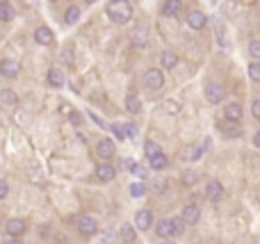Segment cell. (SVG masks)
<instances>
[{
	"label": "cell",
	"mask_w": 260,
	"mask_h": 244,
	"mask_svg": "<svg viewBox=\"0 0 260 244\" xmlns=\"http://www.w3.org/2000/svg\"><path fill=\"white\" fill-rule=\"evenodd\" d=\"M105 12H107V18L117 25H123L133 18V5L128 0H112Z\"/></svg>",
	"instance_id": "cell-1"
},
{
	"label": "cell",
	"mask_w": 260,
	"mask_h": 244,
	"mask_svg": "<svg viewBox=\"0 0 260 244\" xmlns=\"http://www.w3.org/2000/svg\"><path fill=\"white\" fill-rule=\"evenodd\" d=\"M185 230V224H183V219H160V222L156 224V233L162 240H171V237L180 235Z\"/></svg>",
	"instance_id": "cell-2"
},
{
	"label": "cell",
	"mask_w": 260,
	"mask_h": 244,
	"mask_svg": "<svg viewBox=\"0 0 260 244\" xmlns=\"http://www.w3.org/2000/svg\"><path fill=\"white\" fill-rule=\"evenodd\" d=\"M75 226H78V233L85 237H91V235H96V230H98V224L94 217H80L78 222H75Z\"/></svg>",
	"instance_id": "cell-3"
},
{
	"label": "cell",
	"mask_w": 260,
	"mask_h": 244,
	"mask_svg": "<svg viewBox=\"0 0 260 244\" xmlns=\"http://www.w3.org/2000/svg\"><path fill=\"white\" fill-rule=\"evenodd\" d=\"M0 73H2V78H16V75L21 73L18 59H14V57L2 59V62H0Z\"/></svg>",
	"instance_id": "cell-4"
},
{
	"label": "cell",
	"mask_w": 260,
	"mask_h": 244,
	"mask_svg": "<svg viewBox=\"0 0 260 244\" xmlns=\"http://www.w3.org/2000/svg\"><path fill=\"white\" fill-rule=\"evenodd\" d=\"M144 85L149 89H160L164 85V75L160 69H149L146 73H144Z\"/></svg>",
	"instance_id": "cell-5"
},
{
	"label": "cell",
	"mask_w": 260,
	"mask_h": 244,
	"mask_svg": "<svg viewBox=\"0 0 260 244\" xmlns=\"http://www.w3.org/2000/svg\"><path fill=\"white\" fill-rule=\"evenodd\" d=\"M224 96H226V89H224L222 85H208V87H206V101H208V103H212V105L222 103Z\"/></svg>",
	"instance_id": "cell-6"
},
{
	"label": "cell",
	"mask_w": 260,
	"mask_h": 244,
	"mask_svg": "<svg viewBox=\"0 0 260 244\" xmlns=\"http://www.w3.org/2000/svg\"><path fill=\"white\" fill-rule=\"evenodd\" d=\"M35 41L39 46H51L55 41V35H52V30L48 25H41V28L35 30Z\"/></svg>",
	"instance_id": "cell-7"
},
{
	"label": "cell",
	"mask_w": 260,
	"mask_h": 244,
	"mask_svg": "<svg viewBox=\"0 0 260 244\" xmlns=\"http://www.w3.org/2000/svg\"><path fill=\"white\" fill-rule=\"evenodd\" d=\"M199 219H201L199 206L190 203V206L183 208V224H187V226H194V224H199Z\"/></svg>",
	"instance_id": "cell-8"
},
{
	"label": "cell",
	"mask_w": 260,
	"mask_h": 244,
	"mask_svg": "<svg viewBox=\"0 0 260 244\" xmlns=\"http://www.w3.org/2000/svg\"><path fill=\"white\" fill-rule=\"evenodd\" d=\"M242 105L238 103H228L226 107H224V119L226 121H230V123H238V121H242Z\"/></svg>",
	"instance_id": "cell-9"
},
{
	"label": "cell",
	"mask_w": 260,
	"mask_h": 244,
	"mask_svg": "<svg viewBox=\"0 0 260 244\" xmlns=\"http://www.w3.org/2000/svg\"><path fill=\"white\" fill-rule=\"evenodd\" d=\"M206 199L212 201V203H219V201L224 199V187L219 185L217 180H212V183L206 185Z\"/></svg>",
	"instance_id": "cell-10"
},
{
	"label": "cell",
	"mask_w": 260,
	"mask_h": 244,
	"mask_svg": "<svg viewBox=\"0 0 260 244\" xmlns=\"http://www.w3.org/2000/svg\"><path fill=\"white\" fill-rule=\"evenodd\" d=\"M153 222H156V219H153V212H151V210H139L137 217H135V224H137L139 230H149L151 226H153Z\"/></svg>",
	"instance_id": "cell-11"
},
{
	"label": "cell",
	"mask_w": 260,
	"mask_h": 244,
	"mask_svg": "<svg viewBox=\"0 0 260 244\" xmlns=\"http://www.w3.org/2000/svg\"><path fill=\"white\" fill-rule=\"evenodd\" d=\"M114 176H117V169L112 167V164H98L96 167V178L101 180V183H110V180H114Z\"/></svg>",
	"instance_id": "cell-12"
},
{
	"label": "cell",
	"mask_w": 260,
	"mask_h": 244,
	"mask_svg": "<svg viewBox=\"0 0 260 244\" xmlns=\"http://www.w3.org/2000/svg\"><path fill=\"white\" fill-rule=\"evenodd\" d=\"M130 41H133L137 48H144V46L149 44V30L144 28V25L135 28V30H133V35H130Z\"/></svg>",
	"instance_id": "cell-13"
},
{
	"label": "cell",
	"mask_w": 260,
	"mask_h": 244,
	"mask_svg": "<svg viewBox=\"0 0 260 244\" xmlns=\"http://www.w3.org/2000/svg\"><path fill=\"white\" fill-rule=\"evenodd\" d=\"M96 153L101 157H105V160H110V157L114 156V141L107 139V137H105V139H98L96 141Z\"/></svg>",
	"instance_id": "cell-14"
},
{
	"label": "cell",
	"mask_w": 260,
	"mask_h": 244,
	"mask_svg": "<svg viewBox=\"0 0 260 244\" xmlns=\"http://www.w3.org/2000/svg\"><path fill=\"white\" fill-rule=\"evenodd\" d=\"M206 23H208V18H206L203 12H190V14H187V25L192 30H203Z\"/></svg>",
	"instance_id": "cell-15"
},
{
	"label": "cell",
	"mask_w": 260,
	"mask_h": 244,
	"mask_svg": "<svg viewBox=\"0 0 260 244\" xmlns=\"http://www.w3.org/2000/svg\"><path fill=\"white\" fill-rule=\"evenodd\" d=\"M183 12V0H164L162 5V14L173 18V16H178Z\"/></svg>",
	"instance_id": "cell-16"
},
{
	"label": "cell",
	"mask_w": 260,
	"mask_h": 244,
	"mask_svg": "<svg viewBox=\"0 0 260 244\" xmlns=\"http://www.w3.org/2000/svg\"><path fill=\"white\" fill-rule=\"evenodd\" d=\"M25 222L23 219H9L7 224H5V230H7V235H12V237H18V235H23L25 233Z\"/></svg>",
	"instance_id": "cell-17"
},
{
	"label": "cell",
	"mask_w": 260,
	"mask_h": 244,
	"mask_svg": "<svg viewBox=\"0 0 260 244\" xmlns=\"http://www.w3.org/2000/svg\"><path fill=\"white\" fill-rule=\"evenodd\" d=\"M149 162H151V169L153 171H162L169 167V157L164 156V153H157V156L149 157Z\"/></svg>",
	"instance_id": "cell-18"
},
{
	"label": "cell",
	"mask_w": 260,
	"mask_h": 244,
	"mask_svg": "<svg viewBox=\"0 0 260 244\" xmlns=\"http://www.w3.org/2000/svg\"><path fill=\"white\" fill-rule=\"evenodd\" d=\"M160 64H162L164 69H173L176 64H178V55L171 51H162L160 52Z\"/></svg>",
	"instance_id": "cell-19"
},
{
	"label": "cell",
	"mask_w": 260,
	"mask_h": 244,
	"mask_svg": "<svg viewBox=\"0 0 260 244\" xmlns=\"http://www.w3.org/2000/svg\"><path fill=\"white\" fill-rule=\"evenodd\" d=\"M121 240L128 244H133L135 240H137V228H135L133 224H123V226H121Z\"/></svg>",
	"instance_id": "cell-20"
},
{
	"label": "cell",
	"mask_w": 260,
	"mask_h": 244,
	"mask_svg": "<svg viewBox=\"0 0 260 244\" xmlns=\"http://www.w3.org/2000/svg\"><path fill=\"white\" fill-rule=\"evenodd\" d=\"M48 85L51 87H62L64 85V73H62L60 69H51L48 71Z\"/></svg>",
	"instance_id": "cell-21"
},
{
	"label": "cell",
	"mask_w": 260,
	"mask_h": 244,
	"mask_svg": "<svg viewBox=\"0 0 260 244\" xmlns=\"http://www.w3.org/2000/svg\"><path fill=\"white\" fill-rule=\"evenodd\" d=\"M126 110L130 112V114H139V112H141V101L135 96V94L126 96Z\"/></svg>",
	"instance_id": "cell-22"
},
{
	"label": "cell",
	"mask_w": 260,
	"mask_h": 244,
	"mask_svg": "<svg viewBox=\"0 0 260 244\" xmlns=\"http://www.w3.org/2000/svg\"><path fill=\"white\" fill-rule=\"evenodd\" d=\"M78 18H80V9H78V5H71L64 14V21H67V25H75Z\"/></svg>",
	"instance_id": "cell-23"
},
{
	"label": "cell",
	"mask_w": 260,
	"mask_h": 244,
	"mask_svg": "<svg viewBox=\"0 0 260 244\" xmlns=\"http://www.w3.org/2000/svg\"><path fill=\"white\" fill-rule=\"evenodd\" d=\"M144 151H146V157H153L157 156V153H162V146L157 144V141H146V146H144Z\"/></svg>",
	"instance_id": "cell-24"
},
{
	"label": "cell",
	"mask_w": 260,
	"mask_h": 244,
	"mask_svg": "<svg viewBox=\"0 0 260 244\" xmlns=\"http://www.w3.org/2000/svg\"><path fill=\"white\" fill-rule=\"evenodd\" d=\"M0 21H5V23L14 21V9L9 7L7 2H5V5H0Z\"/></svg>",
	"instance_id": "cell-25"
},
{
	"label": "cell",
	"mask_w": 260,
	"mask_h": 244,
	"mask_svg": "<svg viewBox=\"0 0 260 244\" xmlns=\"http://www.w3.org/2000/svg\"><path fill=\"white\" fill-rule=\"evenodd\" d=\"M201 156H203V148H201V146H190L185 153H183V157H185V160H199Z\"/></svg>",
	"instance_id": "cell-26"
},
{
	"label": "cell",
	"mask_w": 260,
	"mask_h": 244,
	"mask_svg": "<svg viewBox=\"0 0 260 244\" xmlns=\"http://www.w3.org/2000/svg\"><path fill=\"white\" fill-rule=\"evenodd\" d=\"M144 194H146V185H144V183H133V185H130V196L141 199Z\"/></svg>",
	"instance_id": "cell-27"
},
{
	"label": "cell",
	"mask_w": 260,
	"mask_h": 244,
	"mask_svg": "<svg viewBox=\"0 0 260 244\" xmlns=\"http://www.w3.org/2000/svg\"><path fill=\"white\" fill-rule=\"evenodd\" d=\"M167 185H169V183H167L164 178H156V180H151V190L157 192V194H162L164 190H167Z\"/></svg>",
	"instance_id": "cell-28"
},
{
	"label": "cell",
	"mask_w": 260,
	"mask_h": 244,
	"mask_svg": "<svg viewBox=\"0 0 260 244\" xmlns=\"http://www.w3.org/2000/svg\"><path fill=\"white\" fill-rule=\"evenodd\" d=\"M0 101H2L5 105H14L16 101H18V98H16V94L12 91V89H5V91L0 94Z\"/></svg>",
	"instance_id": "cell-29"
},
{
	"label": "cell",
	"mask_w": 260,
	"mask_h": 244,
	"mask_svg": "<svg viewBox=\"0 0 260 244\" xmlns=\"http://www.w3.org/2000/svg\"><path fill=\"white\" fill-rule=\"evenodd\" d=\"M162 110H167L169 114H178V112H180V103H176V101H164Z\"/></svg>",
	"instance_id": "cell-30"
},
{
	"label": "cell",
	"mask_w": 260,
	"mask_h": 244,
	"mask_svg": "<svg viewBox=\"0 0 260 244\" xmlns=\"http://www.w3.org/2000/svg\"><path fill=\"white\" fill-rule=\"evenodd\" d=\"M249 78L253 82H260V64L258 62H251V67H249Z\"/></svg>",
	"instance_id": "cell-31"
},
{
	"label": "cell",
	"mask_w": 260,
	"mask_h": 244,
	"mask_svg": "<svg viewBox=\"0 0 260 244\" xmlns=\"http://www.w3.org/2000/svg\"><path fill=\"white\" fill-rule=\"evenodd\" d=\"M110 130L114 133V137H117V139H126V133H123V126H121V123H112Z\"/></svg>",
	"instance_id": "cell-32"
},
{
	"label": "cell",
	"mask_w": 260,
	"mask_h": 244,
	"mask_svg": "<svg viewBox=\"0 0 260 244\" xmlns=\"http://www.w3.org/2000/svg\"><path fill=\"white\" fill-rule=\"evenodd\" d=\"M249 52H251V57H253V59H258V57H260V41H258V39H253L251 44H249Z\"/></svg>",
	"instance_id": "cell-33"
},
{
	"label": "cell",
	"mask_w": 260,
	"mask_h": 244,
	"mask_svg": "<svg viewBox=\"0 0 260 244\" xmlns=\"http://www.w3.org/2000/svg\"><path fill=\"white\" fill-rule=\"evenodd\" d=\"M123 133H126V137H137V126L135 123H128V126H123Z\"/></svg>",
	"instance_id": "cell-34"
},
{
	"label": "cell",
	"mask_w": 260,
	"mask_h": 244,
	"mask_svg": "<svg viewBox=\"0 0 260 244\" xmlns=\"http://www.w3.org/2000/svg\"><path fill=\"white\" fill-rule=\"evenodd\" d=\"M137 167H139V164L135 162V160H130V157H126V160H123V169H126V171H133V174H135V169H137Z\"/></svg>",
	"instance_id": "cell-35"
},
{
	"label": "cell",
	"mask_w": 260,
	"mask_h": 244,
	"mask_svg": "<svg viewBox=\"0 0 260 244\" xmlns=\"http://www.w3.org/2000/svg\"><path fill=\"white\" fill-rule=\"evenodd\" d=\"M62 62H64L67 67H71V64H73V52H71V51H64V52H62Z\"/></svg>",
	"instance_id": "cell-36"
},
{
	"label": "cell",
	"mask_w": 260,
	"mask_h": 244,
	"mask_svg": "<svg viewBox=\"0 0 260 244\" xmlns=\"http://www.w3.org/2000/svg\"><path fill=\"white\" fill-rule=\"evenodd\" d=\"M9 194V185H7V180H0V201L5 199Z\"/></svg>",
	"instance_id": "cell-37"
},
{
	"label": "cell",
	"mask_w": 260,
	"mask_h": 244,
	"mask_svg": "<svg viewBox=\"0 0 260 244\" xmlns=\"http://www.w3.org/2000/svg\"><path fill=\"white\" fill-rule=\"evenodd\" d=\"M251 114L256 119H260V101H258V98H256V101L251 103Z\"/></svg>",
	"instance_id": "cell-38"
},
{
	"label": "cell",
	"mask_w": 260,
	"mask_h": 244,
	"mask_svg": "<svg viewBox=\"0 0 260 244\" xmlns=\"http://www.w3.org/2000/svg\"><path fill=\"white\" fill-rule=\"evenodd\" d=\"M224 133L228 135V137H238V135H240V130H238V128H235V126H230V128H224Z\"/></svg>",
	"instance_id": "cell-39"
},
{
	"label": "cell",
	"mask_w": 260,
	"mask_h": 244,
	"mask_svg": "<svg viewBox=\"0 0 260 244\" xmlns=\"http://www.w3.org/2000/svg\"><path fill=\"white\" fill-rule=\"evenodd\" d=\"M183 180L192 185V183H196V174H185V176H183Z\"/></svg>",
	"instance_id": "cell-40"
},
{
	"label": "cell",
	"mask_w": 260,
	"mask_h": 244,
	"mask_svg": "<svg viewBox=\"0 0 260 244\" xmlns=\"http://www.w3.org/2000/svg\"><path fill=\"white\" fill-rule=\"evenodd\" d=\"M71 121H73V123H80V121H82V117H80V114H78V112H73V114H71Z\"/></svg>",
	"instance_id": "cell-41"
},
{
	"label": "cell",
	"mask_w": 260,
	"mask_h": 244,
	"mask_svg": "<svg viewBox=\"0 0 260 244\" xmlns=\"http://www.w3.org/2000/svg\"><path fill=\"white\" fill-rule=\"evenodd\" d=\"M112 235H114L112 230H105V242H112Z\"/></svg>",
	"instance_id": "cell-42"
},
{
	"label": "cell",
	"mask_w": 260,
	"mask_h": 244,
	"mask_svg": "<svg viewBox=\"0 0 260 244\" xmlns=\"http://www.w3.org/2000/svg\"><path fill=\"white\" fill-rule=\"evenodd\" d=\"M85 2H87V5H94V2H96V0H85Z\"/></svg>",
	"instance_id": "cell-43"
},
{
	"label": "cell",
	"mask_w": 260,
	"mask_h": 244,
	"mask_svg": "<svg viewBox=\"0 0 260 244\" xmlns=\"http://www.w3.org/2000/svg\"><path fill=\"white\" fill-rule=\"evenodd\" d=\"M5 2H7V0H0V5H5Z\"/></svg>",
	"instance_id": "cell-44"
},
{
	"label": "cell",
	"mask_w": 260,
	"mask_h": 244,
	"mask_svg": "<svg viewBox=\"0 0 260 244\" xmlns=\"http://www.w3.org/2000/svg\"><path fill=\"white\" fill-rule=\"evenodd\" d=\"M9 244H23V242H9Z\"/></svg>",
	"instance_id": "cell-45"
},
{
	"label": "cell",
	"mask_w": 260,
	"mask_h": 244,
	"mask_svg": "<svg viewBox=\"0 0 260 244\" xmlns=\"http://www.w3.org/2000/svg\"><path fill=\"white\" fill-rule=\"evenodd\" d=\"M51 2H55V0H51Z\"/></svg>",
	"instance_id": "cell-46"
}]
</instances>
